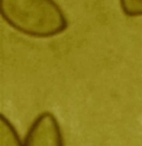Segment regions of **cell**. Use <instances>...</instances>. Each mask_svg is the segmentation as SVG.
Masks as SVG:
<instances>
[{"instance_id":"cell-4","label":"cell","mask_w":142,"mask_h":146,"mask_svg":"<svg viewBox=\"0 0 142 146\" xmlns=\"http://www.w3.org/2000/svg\"><path fill=\"white\" fill-rule=\"evenodd\" d=\"M119 5L126 16H142V0H119Z\"/></svg>"},{"instance_id":"cell-3","label":"cell","mask_w":142,"mask_h":146,"mask_svg":"<svg viewBox=\"0 0 142 146\" xmlns=\"http://www.w3.org/2000/svg\"><path fill=\"white\" fill-rule=\"evenodd\" d=\"M0 146H23L16 129L5 115L0 116Z\"/></svg>"},{"instance_id":"cell-2","label":"cell","mask_w":142,"mask_h":146,"mask_svg":"<svg viewBox=\"0 0 142 146\" xmlns=\"http://www.w3.org/2000/svg\"><path fill=\"white\" fill-rule=\"evenodd\" d=\"M23 146H63L62 131L56 117L49 112L39 114L29 128Z\"/></svg>"},{"instance_id":"cell-1","label":"cell","mask_w":142,"mask_h":146,"mask_svg":"<svg viewBox=\"0 0 142 146\" xmlns=\"http://www.w3.org/2000/svg\"><path fill=\"white\" fill-rule=\"evenodd\" d=\"M0 14L14 30L33 38L58 35L69 25L55 0H0Z\"/></svg>"}]
</instances>
